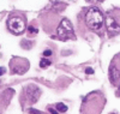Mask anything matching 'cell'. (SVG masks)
<instances>
[{
    "label": "cell",
    "instance_id": "d6986e66",
    "mask_svg": "<svg viewBox=\"0 0 120 114\" xmlns=\"http://www.w3.org/2000/svg\"><path fill=\"white\" fill-rule=\"evenodd\" d=\"M49 112H51L52 114H58V112H55V110H54L53 108H49Z\"/></svg>",
    "mask_w": 120,
    "mask_h": 114
},
{
    "label": "cell",
    "instance_id": "8fae6325",
    "mask_svg": "<svg viewBox=\"0 0 120 114\" xmlns=\"http://www.w3.org/2000/svg\"><path fill=\"white\" fill-rule=\"evenodd\" d=\"M26 31H28V36L33 37V36H35V35L37 34V29H36L35 27H33V25H29V27L26 28Z\"/></svg>",
    "mask_w": 120,
    "mask_h": 114
},
{
    "label": "cell",
    "instance_id": "8992f818",
    "mask_svg": "<svg viewBox=\"0 0 120 114\" xmlns=\"http://www.w3.org/2000/svg\"><path fill=\"white\" fill-rule=\"evenodd\" d=\"M55 33H56V37L59 40H63V41H66L68 38H71V40L76 38L72 23L70 22L67 18H61L60 19V23H59V25L56 28Z\"/></svg>",
    "mask_w": 120,
    "mask_h": 114
},
{
    "label": "cell",
    "instance_id": "277c9868",
    "mask_svg": "<svg viewBox=\"0 0 120 114\" xmlns=\"http://www.w3.org/2000/svg\"><path fill=\"white\" fill-rule=\"evenodd\" d=\"M105 24L109 37H114L120 34V8H111L106 12Z\"/></svg>",
    "mask_w": 120,
    "mask_h": 114
},
{
    "label": "cell",
    "instance_id": "ac0fdd59",
    "mask_svg": "<svg viewBox=\"0 0 120 114\" xmlns=\"http://www.w3.org/2000/svg\"><path fill=\"white\" fill-rule=\"evenodd\" d=\"M6 72V70H5V67H3V66H0V76H3L4 73Z\"/></svg>",
    "mask_w": 120,
    "mask_h": 114
},
{
    "label": "cell",
    "instance_id": "7a4b0ae2",
    "mask_svg": "<svg viewBox=\"0 0 120 114\" xmlns=\"http://www.w3.org/2000/svg\"><path fill=\"white\" fill-rule=\"evenodd\" d=\"M106 99L98 91L89 94L82 103V114H101Z\"/></svg>",
    "mask_w": 120,
    "mask_h": 114
},
{
    "label": "cell",
    "instance_id": "5b68a950",
    "mask_svg": "<svg viewBox=\"0 0 120 114\" xmlns=\"http://www.w3.org/2000/svg\"><path fill=\"white\" fill-rule=\"evenodd\" d=\"M41 96V89L35 84H28L23 88L21 94V103L22 106H31L36 103Z\"/></svg>",
    "mask_w": 120,
    "mask_h": 114
},
{
    "label": "cell",
    "instance_id": "5bb4252c",
    "mask_svg": "<svg viewBox=\"0 0 120 114\" xmlns=\"http://www.w3.org/2000/svg\"><path fill=\"white\" fill-rule=\"evenodd\" d=\"M51 55H52V50L51 49H46L43 52V57L45 58H48V57H51Z\"/></svg>",
    "mask_w": 120,
    "mask_h": 114
},
{
    "label": "cell",
    "instance_id": "ba28073f",
    "mask_svg": "<svg viewBox=\"0 0 120 114\" xmlns=\"http://www.w3.org/2000/svg\"><path fill=\"white\" fill-rule=\"evenodd\" d=\"M108 75H109L111 84L114 87H119V84H120V57H115L111 61Z\"/></svg>",
    "mask_w": 120,
    "mask_h": 114
},
{
    "label": "cell",
    "instance_id": "2e32d148",
    "mask_svg": "<svg viewBox=\"0 0 120 114\" xmlns=\"http://www.w3.org/2000/svg\"><path fill=\"white\" fill-rule=\"evenodd\" d=\"M86 1L90 4H96V3H103L105 0H86Z\"/></svg>",
    "mask_w": 120,
    "mask_h": 114
},
{
    "label": "cell",
    "instance_id": "9a60e30c",
    "mask_svg": "<svg viewBox=\"0 0 120 114\" xmlns=\"http://www.w3.org/2000/svg\"><path fill=\"white\" fill-rule=\"evenodd\" d=\"M28 112H29V114H43L42 112H40V110H36V109H29Z\"/></svg>",
    "mask_w": 120,
    "mask_h": 114
},
{
    "label": "cell",
    "instance_id": "6da1fadb",
    "mask_svg": "<svg viewBox=\"0 0 120 114\" xmlns=\"http://www.w3.org/2000/svg\"><path fill=\"white\" fill-rule=\"evenodd\" d=\"M83 16V23L85 29H88L89 31L95 33L98 36H103L105 34V15L101 11V8L97 6H90L86 8H83V11L81 13Z\"/></svg>",
    "mask_w": 120,
    "mask_h": 114
},
{
    "label": "cell",
    "instance_id": "9c48e42d",
    "mask_svg": "<svg viewBox=\"0 0 120 114\" xmlns=\"http://www.w3.org/2000/svg\"><path fill=\"white\" fill-rule=\"evenodd\" d=\"M12 90H6V91H4V92H1L0 94V114H1V112L4 110V108L6 107V105L8 103V101L11 100V95H13V94H11V95H8V92H11Z\"/></svg>",
    "mask_w": 120,
    "mask_h": 114
},
{
    "label": "cell",
    "instance_id": "52a82bcc",
    "mask_svg": "<svg viewBox=\"0 0 120 114\" xmlns=\"http://www.w3.org/2000/svg\"><path fill=\"white\" fill-rule=\"evenodd\" d=\"M10 72L12 75H24L25 72L29 70L30 63L29 60L22 57H13L10 60Z\"/></svg>",
    "mask_w": 120,
    "mask_h": 114
},
{
    "label": "cell",
    "instance_id": "30bf717a",
    "mask_svg": "<svg viewBox=\"0 0 120 114\" xmlns=\"http://www.w3.org/2000/svg\"><path fill=\"white\" fill-rule=\"evenodd\" d=\"M33 45H34V42H33V41H29V40H23L22 42H21V46L24 49H30V48L33 47Z\"/></svg>",
    "mask_w": 120,
    "mask_h": 114
},
{
    "label": "cell",
    "instance_id": "4fadbf2b",
    "mask_svg": "<svg viewBox=\"0 0 120 114\" xmlns=\"http://www.w3.org/2000/svg\"><path fill=\"white\" fill-rule=\"evenodd\" d=\"M51 65V60H48L47 58H43L41 61H40V67L41 68H46Z\"/></svg>",
    "mask_w": 120,
    "mask_h": 114
},
{
    "label": "cell",
    "instance_id": "3957f363",
    "mask_svg": "<svg viewBox=\"0 0 120 114\" xmlns=\"http://www.w3.org/2000/svg\"><path fill=\"white\" fill-rule=\"evenodd\" d=\"M7 29L13 35H22L26 30V16L23 12L13 11L7 17Z\"/></svg>",
    "mask_w": 120,
    "mask_h": 114
},
{
    "label": "cell",
    "instance_id": "e0dca14e",
    "mask_svg": "<svg viewBox=\"0 0 120 114\" xmlns=\"http://www.w3.org/2000/svg\"><path fill=\"white\" fill-rule=\"evenodd\" d=\"M85 73H88V75H91V73H94V70H93V68H90V67H88V68L85 70Z\"/></svg>",
    "mask_w": 120,
    "mask_h": 114
},
{
    "label": "cell",
    "instance_id": "7c38bea8",
    "mask_svg": "<svg viewBox=\"0 0 120 114\" xmlns=\"http://www.w3.org/2000/svg\"><path fill=\"white\" fill-rule=\"evenodd\" d=\"M55 108H56L58 112H60V113H65V112L67 110V106L64 105V103H60V102L55 105Z\"/></svg>",
    "mask_w": 120,
    "mask_h": 114
}]
</instances>
